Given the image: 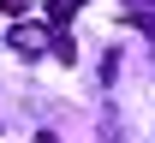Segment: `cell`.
I'll return each instance as SVG.
<instances>
[{
	"mask_svg": "<svg viewBox=\"0 0 155 143\" xmlns=\"http://www.w3.org/2000/svg\"><path fill=\"white\" fill-rule=\"evenodd\" d=\"M137 6H155V0H137Z\"/></svg>",
	"mask_w": 155,
	"mask_h": 143,
	"instance_id": "obj_2",
	"label": "cell"
},
{
	"mask_svg": "<svg viewBox=\"0 0 155 143\" xmlns=\"http://www.w3.org/2000/svg\"><path fill=\"white\" fill-rule=\"evenodd\" d=\"M0 12H12V18H18V12H24V0H0Z\"/></svg>",
	"mask_w": 155,
	"mask_h": 143,
	"instance_id": "obj_1",
	"label": "cell"
}]
</instances>
